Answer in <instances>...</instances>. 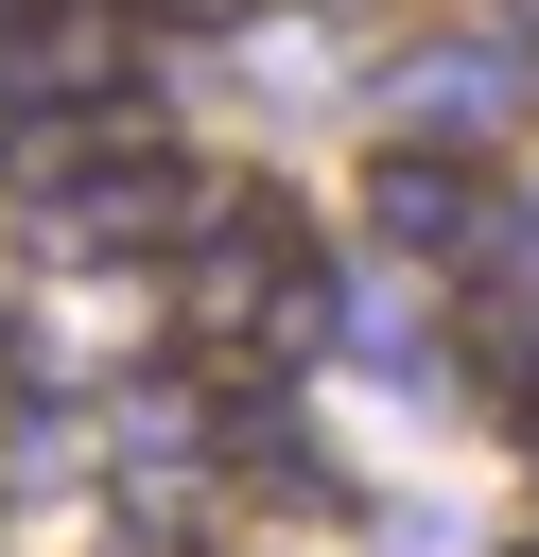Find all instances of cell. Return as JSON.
Wrapping results in <instances>:
<instances>
[{"label": "cell", "instance_id": "obj_1", "mask_svg": "<svg viewBox=\"0 0 539 557\" xmlns=\"http://www.w3.org/2000/svg\"><path fill=\"white\" fill-rule=\"evenodd\" d=\"M365 226H383V244H417V261H452V244H487V174H469L452 139H383Z\"/></svg>", "mask_w": 539, "mask_h": 557}, {"label": "cell", "instance_id": "obj_2", "mask_svg": "<svg viewBox=\"0 0 539 557\" xmlns=\"http://www.w3.org/2000/svg\"><path fill=\"white\" fill-rule=\"evenodd\" d=\"M156 35H226V17H261V0H139Z\"/></svg>", "mask_w": 539, "mask_h": 557}]
</instances>
